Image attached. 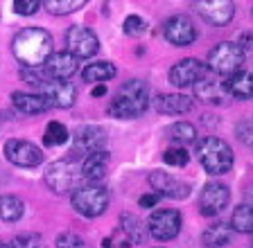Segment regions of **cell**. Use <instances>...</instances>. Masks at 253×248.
<instances>
[{
	"label": "cell",
	"mask_w": 253,
	"mask_h": 248,
	"mask_svg": "<svg viewBox=\"0 0 253 248\" xmlns=\"http://www.w3.org/2000/svg\"><path fill=\"white\" fill-rule=\"evenodd\" d=\"M11 50L23 68H41L52 54V36L43 27H25L14 36Z\"/></svg>",
	"instance_id": "1"
},
{
	"label": "cell",
	"mask_w": 253,
	"mask_h": 248,
	"mask_svg": "<svg viewBox=\"0 0 253 248\" xmlns=\"http://www.w3.org/2000/svg\"><path fill=\"white\" fill-rule=\"evenodd\" d=\"M149 106V86L142 79H131L122 84L109 104V115L118 120L140 117Z\"/></svg>",
	"instance_id": "2"
},
{
	"label": "cell",
	"mask_w": 253,
	"mask_h": 248,
	"mask_svg": "<svg viewBox=\"0 0 253 248\" xmlns=\"http://www.w3.org/2000/svg\"><path fill=\"white\" fill-rule=\"evenodd\" d=\"M197 158L211 176H224L233 167V149L219 138H201L197 142Z\"/></svg>",
	"instance_id": "3"
},
{
	"label": "cell",
	"mask_w": 253,
	"mask_h": 248,
	"mask_svg": "<svg viewBox=\"0 0 253 248\" xmlns=\"http://www.w3.org/2000/svg\"><path fill=\"white\" fill-rule=\"evenodd\" d=\"M70 203H73V208L82 216L95 219V216L106 212V208L111 203V192L102 183H86V185H79L77 190H73Z\"/></svg>",
	"instance_id": "4"
},
{
	"label": "cell",
	"mask_w": 253,
	"mask_h": 248,
	"mask_svg": "<svg viewBox=\"0 0 253 248\" xmlns=\"http://www.w3.org/2000/svg\"><path fill=\"white\" fill-rule=\"evenodd\" d=\"M82 176V169L75 165V160H54L45 169V185L54 194H66L70 190H77Z\"/></svg>",
	"instance_id": "5"
},
{
	"label": "cell",
	"mask_w": 253,
	"mask_h": 248,
	"mask_svg": "<svg viewBox=\"0 0 253 248\" xmlns=\"http://www.w3.org/2000/svg\"><path fill=\"white\" fill-rule=\"evenodd\" d=\"M242 64H244L242 48L233 41H224L211 50V54H208V66H206V68L211 70L212 74H228V77H231V74L240 72Z\"/></svg>",
	"instance_id": "6"
},
{
	"label": "cell",
	"mask_w": 253,
	"mask_h": 248,
	"mask_svg": "<svg viewBox=\"0 0 253 248\" xmlns=\"http://www.w3.org/2000/svg\"><path fill=\"white\" fill-rule=\"evenodd\" d=\"M66 45L75 59H90L100 50V38L86 25H73L66 32Z\"/></svg>",
	"instance_id": "7"
},
{
	"label": "cell",
	"mask_w": 253,
	"mask_h": 248,
	"mask_svg": "<svg viewBox=\"0 0 253 248\" xmlns=\"http://www.w3.org/2000/svg\"><path fill=\"white\" fill-rule=\"evenodd\" d=\"M181 230V214L176 210H154L147 219V232L158 242H169Z\"/></svg>",
	"instance_id": "8"
},
{
	"label": "cell",
	"mask_w": 253,
	"mask_h": 248,
	"mask_svg": "<svg viewBox=\"0 0 253 248\" xmlns=\"http://www.w3.org/2000/svg\"><path fill=\"white\" fill-rule=\"evenodd\" d=\"M39 95L47 102V106H57V108H70L77 102V88L70 81H57L47 77L39 86Z\"/></svg>",
	"instance_id": "9"
},
{
	"label": "cell",
	"mask_w": 253,
	"mask_h": 248,
	"mask_svg": "<svg viewBox=\"0 0 253 248\" xmlns=\"http://www.w3.org/2000/svg\"><path fill=\"white\" fill-rule=\"evenodd\" d=\"M5 158L18 167H39L43 163V151L30 140L11 138L5 142Z\"/></svg>",
	"instance_id": "10"
},
{
	"label": "cell",
	"mask_w": 253,
	"mask_h": 248,
	"mask_svg": "<svg viewBox=\"0 0 253 248\" xmlns=\"http://www.w3.org/2000/svg\"><path fill=\"white\" fill-rule=\"evenodd\" d=\"M104 147H106V133L102 127L84 124L73 136V153H77V156H90L95 151H104Z\"/></svg>",
	"instance_id": "11"
},
{
	"label": "cell",
	"mask_w": 253,
	"mask_h": 248,
	"mask_svg": "<svg viewBox=\"0 0 253 248\" xmlns=\"http://www.w3.org/2000/svg\"><path fill=\"white\" fill-rule=\"evenodd\" d=\"M163 34L172 45L176 48H185L190 43L197 41V27L195 23L190 21L183 14H176V16H169L163 25Z\"/></svg>",
	"instance_id": "12"
},
{
	"label": "cell",
	"mask_w": 253,
	"mask_h": 248,
	"mask_svg": "<svg viewBox=\"0 0 253 248\" xmlns=\"http://www.w3.org/2000/svg\"><path fill=\"white\" fill-rule=\"evenodd\" d=\"M231 201V192L228 185L224 183H208L204 185L199 196V212L204 216H217Z\"/></svg>",
	"instance_id": "13"
},
{
	"label": "cell",
	"mask_w": 253,
	"mask_h": 248,
	"mask_svg": "<svg viewBox=\"0 0 253 248\" xmlns=\"http://www.w3.org/2000/svg\"><path fill=\"white\" fill-rule=\"evenodd\" d=\"M204 74L206 66L199 59H181L169 68V84L176 86V88H188V86H195Z\"/></svg>",
	"instance_id": "14"
},
{
	"label": "cell",
	"mask_w": 253,
	"mask_h": 248,
	"mask_svg": "<svg viewBox=\"0 0 253 248\" xmlns=\"http://www.w3.org/2000/svg\"><path fill=\"white\" fill-rule=\"evenodd\" d=\"M197 14L204 18L206 23L211 25H228L233 21V14H235V5L231 0H201V2H195Z\"/></svg>",
	"instance_id": "15"
},
{
	"label": "cell",
	"mask_w": 253,
	"mask_h": 248,
	"mask_svg": "<svg viewBox=\"0 0 253 248\" xmlns=\"http://www.w3.org/2000/svg\"><path fill=\"white\" fill-rule=\"evenodd\" d=\"M149 185L156 190L154 194L168 196V199H174V201H181V199H188L190 196V185L179 178H174L168 172H158V169L152 172V174H149Z\"/></svg>",
	"instance_id": "16"
},
{
	"label": "cell",
	"mask_w": 253,
	"mask_h": 248,
	"mask_svg": "<svg viewBox=\"0 0 253 248\" xmlns=\"http://www.w3.org/2000/svg\"><path fill=\"white\" fill-rule=\"evenodd\" d=\"M79 68V61L70 52H52L43 64V70L50 79L57 81H68Z\"/></svg>",
	"instance_id": "17"
},
{
	"label": "cell",
	"mask_w": 253,
	"mask_h": 248,
	"mask_svg": "<svg viewBox=\"0 0 253 248\" xmlns=\"http://www.w3.org/2000/svg\"><path fill=\"white\" fill-rule=\"evenodd\" d=\"M195 97L206 104H224V100L228 97L226 93V86L224 81H219L217 77L206 72L199 81L195 84Z\"/></svg>",
	"instance_id": "18"
},
{
	"label": "cell",
	"mask_w": 253,
	"mask_h": 248,
	"mask_svg": "<svg viewBox=\"0 0 253 248\" xmlns=\"http://www.w3.org/2000/svg\"><path fill=\"white\" fill-rule=\"evenodd\" d=\"M109 163H111V153L104 149V151H95V153H90V156H86L79 169H82V176H84L88 183H100L106 176Z\"/></svg>",
	"instance_id": "19"
},
{
	"label": "cell",
	"mask_w": 253,
	"mask_h": 248,
	"mask_svg": "<svg viewBox=\"0 0 253 248\" xmlns=\"http://www.w3.org/2000/svg\"><path fill=\"white\" fill-rule=\"evenodd\" d=\"M154 106L158 113H165V115H183L192 108V100L181 93H169V95H158L154 100Z\"/></svg>",
	"instance_id": "20"
},
{
	"label": "cell",
	"mask_w": 253,
	"mask_h": 248,
	"mask_svg": "<svg viewBox=\"0 0 253 248\" xmlns=\"http://www.w3.org/2000/svg\"><path fill=\"white\" fill-rule=\"evenodd\" d=\"M224 86H226L228 95L235 100H253V74L247 70L231 74L228 81H224Z\"/></svg>",
	"instance_id": "21"
},
{
	"label": "cell",
	"mask_w": 253,
	"mask_h": 248,
	"mask_svg": "<svg viewBox=\"0 0 253 248\" xmlns=\"http://www.w3.org/2000/svg\"><path fill=\"white\" fill-rule=\"evenodd\" d=\"M11 104H14L21 113H25V115H39V113H45L47 108H50V106H47V102L43 100L41 95L21 93V90L11 93Z\"/></svg>",
	"instance_id": "22"
},
{
	"label": "cell",
	"mask_w": 253,
	"mask_h": 248,
	"mask_svg": "<svg viewBox=\"0 0 253 248\" xmlns=\"http://www.w3.org/2000/svg\"><path fill=\"white\" fill-rule=\"evenodd\" d=\"M120 230L126 235V242L129 244H145V239H147V223L142 221V219H138L136 214H129V212H125V214L120 216Z\"/></svg>",
	"instance_id": "23"
},
{
	"label": "cell",
	"mask_w": 253,
	"mask_h": 248,
	"mask_svg": "<svg viewBox=\"0 0 253 248\" xmlns=\"http://www.w3.org/2000/svg\"><path fill=\"white\" fill-rule=\"evenodd\" d=\"M116 72V66L109 64V61H95V64H88L82 70V77H84V81H90V84H104V81L113 79Z\"/></svg>",
	"instance_id": "24"
},
{
	"label": "cell",
	"mask_w": 253,
	"mask_h": 248,
	"mask_svg": "<svg viewBox=\"0 0 253 248\" xmlns=\"http://www.w3.org/2000/svg\"><path fill=\"white\" fill-rule=\"evenodd\" d=\"M201 242H204L206 248H219V246H226L231 242V228L226 223H211V226L204 230L201 235Z\"/></svg>",
	"instance_id": "25"
},
{
	"label": "cell",
	"mask_w": 253,
	"mask_h": 248,
	"mask_svg": "<svg viewBox=\"0 0 253 248\" xmlns=\"http://www.w3.org/2000/svg\"><path fill=\"white\" fill-rule=\"evenodd\" d=\"M25 214V203H23L18 196L14 194H2L0 196V219L2 221H18L21 216Z\"/></svg>",
	"instance_id": "26"
},
{
	"label": "cell",
	"mask_w": 253,
	"mask_h": 248,
	"mask_svg": "<svg viewBox=\"0 0 253 248\" xmlns=\"http://www.w3.org/2000/svg\"><path fill=\"white\" fill-rule=\"evenodd\" d=\"M168 138L172 142L176 144H188V142H195L197 140V129L190 124V122H174L172 127L168 129Z\"/></svg>",
	"instance_id": "27"
},
{
	"label": "cell",
	"mask_w": 253,
	"mask_h": 248,
	"mask_svg": "<svg viewBox=\"0 0 253 248\" xmlns=\"http://www.w3.org/2000/svg\"><path fill=\"white\" fill-rule=\"evenodd\" d=\"M68 129L63 127L61 122H47V127H45V133H43V144L45 147H61V144L68 142Z\"/></svg>",
	"instance_id": "28"
},
{
	"label": "cell",
	"mask_w": 253,
	"mask_h": 248,
	"mask_svg": "<svg viewBox=\"0 0 253 248\" xmlns=\"http://www.w3.org/2000/svg\"><path fill=\"white\" fill-rule=\"evenodd\" d=\"M231 228L235 232H253V208L251 206H237L231 216Z\"/></svg>",
	"instance_id": "29"
},
{
	"label": "cell",
	"mask_w": 253,
	"mask_h": 248,
	"mask_svg": "<svg viewBox=\"0 0 253 248\" xmlns=\"http://www.w3.org/2000/svg\"><path fill=\"white\" fill-rule=\"evenodd\" d=\"M84 5H86V0H47V2H43V7H45L50 14H54V16L73 14V11L82 9Z\"/></svg>",
	"instance_id": "30"
},
{
	"label": "cell",
	"mask_w": 253,
	"mask_h": 248,
	"mask_svg": "<svg viewBox=\"0 0 253 248\" xmlns=\"http://www.w3.org/2000/svg\"><path fill=\"white\" fill-rule=\"evenodd\" d=\"M9 248H43V239L37 232H23V235H16Z\"/></svg>",
	"instance_id": "31"
},
{
	"label": "cell",
	"mask_w": 253,
	"mask_h": 248,
	"mask_svg": "<svg viewBox=\"0 0 253 248\" xmlns=\"http://www.w3.org/2000/svg\"><path fill=\"white\" fill-rule=\"evenodd\" d=\"M163 160L168 165H172V167H185L188 160H190V156L183 147H172V149H165Z\"/></svg>",
	"instance_id": "32"
},
{
	"label": "cell",
	"mask_w": 253,
	"mask_h": 248,
	"mask_svg": "<svg viewBox=\"0 0 253 248\" xmlns=\"http://www.w3.org/2000/svg\"><path fill=\"white\" fill-rule=\"evenodd\" d=\"M147 23L142 21L140 16H126L125 18V34H129V36H142V34H147Z\"/></svg>",
	"instance_id": "33"
},
{
	"label": "cell",
	"mask_w": 253,
	"mask_h": 248,
	"mask_svg": "<svg viewBox=\"0 0 253 248\" xmlns=\"http://www.w3.org/2000/svg\"><path fill=\"white\" fill-rule=\"evenodd\" d=\"M57 248H88L77 232H61L57 237Z\"/></svg>",
	"instance_id": "34"
},
{
	"label": "cell",
	"mask_w": 253,
	"mask_h": 248,
	"mask_svg": "<svg viewBox=\"0 0 253 248\" xmlns=\"http://www.w3.org/2000/svg\"><path fill=\"white\" fill-rule=\"evenodd\" d=\"M41 7H43V2H39V0H16L14 2V11L21 14V16H32V14H37Z\"/></svg>",
	"instance_id": "35"
},
{
	"label": "cell",
	"mask_w": 253,
	"mask_h": 248,
	"mask_svg": "<svg viewBox=\"0 0 253 248\" xmlns=\"http://www.w3.org/2000/svg\"><path fill=\"white\" fill-rule=\"evenodd\" d=\"M237 138L242 140L247 147H253V120H247V122H240L235 129Z\"/></svg>",
	"instance_id": "36"
},
{
	"label": "cell",
	"mask_w": 253,
	"mask_h": 248,
	"mask_svg": "<svg viewBox=\"0 0 253 248\" xmlns=\"http://www.w3.org/2000/svg\"><path fill=\"white\" fill-rule=\"evenodd\" d=\"M235 43L242 48V52L244 50H253V32H242L240 36H237Z\"/></svg>",
	"instance_id": "37"
},
{
	"label": "cell",
	"mask_w": 253,
	"mask_h": 248,
	"mask_svg": "<svg viewBox=\"0 0 253 248\" xmlns=\"http://www.w3.org/2000/svg\"><path fill=\"white\" fill-rule=\"evenodd\" d=\"M158 201H161V196L158 194H145V196L138 199V203H140V208H154Z\"/></svg>",
	"instance_id": "38"
},
{
	"label": "cell",
	"mask_w": 253,
	"mask_h": 248,
	"mask_svg": "<svg viewBox=\"0 0 253 248\" xmlns=\"http://www.w3.org/2000/svg\"><path fill=\"white\" fill-rule=\"evenodd\" d=\"M102 95H106V86L104 84H97L93 88V97H102Z\"/></svg>",
	"instance_id": "39"
},
{
	"label": "cell",
	"mask_w": 253,
	"mask_h": 248,
	"mask_svg": "<svg viewBox=\"0 0 253 248\" xmlns=\"http://www.w3.org/2000/svg\"><path fill=\"white\" fill-rule=\"evenodd\" d=\"M247 199H249V201H253V185H251V187H249V190H247Z\"/></svg>",
	"instance_id": "40"
},
{
	"label": "cell",
	"mask_w": 253,
	"mask_h": 248,
	"mask_svg": "<svg viewBox=\"0 0 253 248\" xmlns=\"http://www.w3.org/2000/svg\"><path fill=\"white\" fill-rule=\"evenodd\" d=\"M0 248H9V246H5V244H2V242H0Z\"/></svg>",
	"instance_id": "41"
}]
</instances>
